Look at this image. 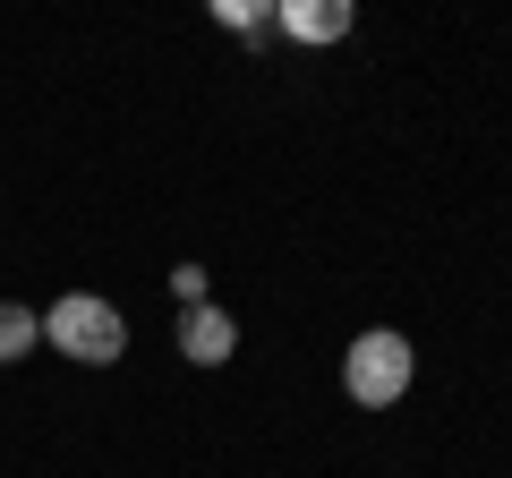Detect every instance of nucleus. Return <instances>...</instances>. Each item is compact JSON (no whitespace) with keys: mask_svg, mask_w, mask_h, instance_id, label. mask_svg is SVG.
Listing matches in <instances>:
<instances>
[{"mask_svg":"<svg viewBox=\"0 0 512 478\" xmlns=\"http://www.w3.org/2000/svg\"><path fill=\"white\" fill-rule=\"evenodd\" d=\"M43 342L69 350L77 368H111V359L128 350V316L111 308V299H94V291H69V299L43 308Z\"/></svg>","mask_w":512,"mask_h":478,"instance_id":"1","label":"nucleus"},{"mask_svg":"<svg viewBox=\"0 0 512 478\" xmlns=\"http://www.w3.org/2000/svg\"><path fill=\"white\" fill-rule=\"evenodd\" d=\"M410 376H419V359H410V342L393 325H367L359 342L342 350V385H350V402H359V410H393L410 393Z\"/></svg>","mask_w":512,"mask_h":478,"instance_id":"2","label":"nucleus"},{"mask_svg":"<svg viewBox=\"0 0 512 478\" xmlns=\"http://www.w3.org/2000/svg\"><path fill=\"white\" fill-rule=\"evenodd\" d=\"M274 26H282V35H299V43H342L350 35V0H282Z\"/></svg>","mask_w":512,"mask_h":478,"instance_id":"3","label":"nucleus"},{"mask_svg":"<svg viewBox=\"0 0 512 478\" xmlns=\"http://www.w3.org/2000/svg\"><path fill=\"white\" fill-rule=\"evenodd\" d=\"M180 350L197 359V368H222V359L239 350V325H231L222 308H188V316H180Z\"/></svg>","mask_w":512,"mask_h":478,"instance_id":"4","label":"nucleus"},{"mask_svg":"<svg viewBox=\"0 0 512 478\" xmlns=\"http://www.w3.org/2000/svg\"><path fill=\"white\" fill-rule=\"evenodd\" d=\"M35 342H43V316L18 308V299H0V359H26Z\"/></svg>","mask_w":512,"mask_h":478,"instance_id":"5","label":"nucleus"},{"mask_svg":"<svg viewBox=\"0 0 512 478\" xmlns=\"http://www.w3.org/2000/svg\"><path fill=\"white\" fill-rule=\"evenodd\" d=\"M214 18L222 26H265V9H248V0H214Z\"/></svg>","mask_w":512,"mask_h":478,"instance_id":"6","label":"nucleus"},{"mask_svg":"<svg viewBox=\"0 0 512 478\" xmlns=\"http://www.w3.org/2000/svg\"><path fill=\"white\" fill-rule=\"evenodd\" d=\"M171 282H180V299H188V308H205V265H180Z\"/></svg>","mask_w":512,"mask_h":478,"instance_id":"7","label":"nucleus"}]
</instances>
